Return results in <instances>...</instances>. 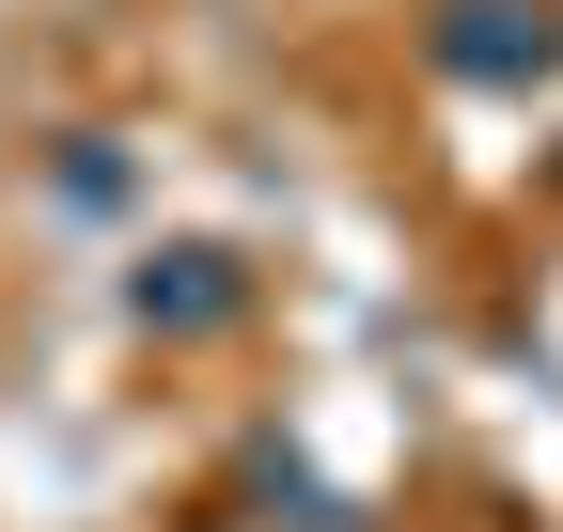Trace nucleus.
<instances>
[{
    "instance_id": "f257e3e1",
    "label": "nucleus",
    "mask_w": 563,
    "mask_h": 532,
    "mask_svg": "<svg viewBox=\"0 0 563 532\" xmlns=\"http://www.w3.org/2000/svg\"><path fill=\"white\" fill-rule=\"evenodd\" d=\"M422 63L470 79V95H532L563 63V0H439V16H422Z\"/></svg>"
},
{
    "instance_id": "f03ea898",
    "label": "nucleus",
    "mask_w": 563,
    "mask_h": 532,
    "mask_svg": "<svg viewBox=\"0 0 563 532\" xmlns=\"http://www.w3.org/2000/svg\"><path fill=\"white\" fill-rule=\"evenodd\" d=\"M125 313L157 329V345H203V329H235V313H251V266H235L220 235H173V251H141V266H125Z\"/></svg>"
}]
</instances>
